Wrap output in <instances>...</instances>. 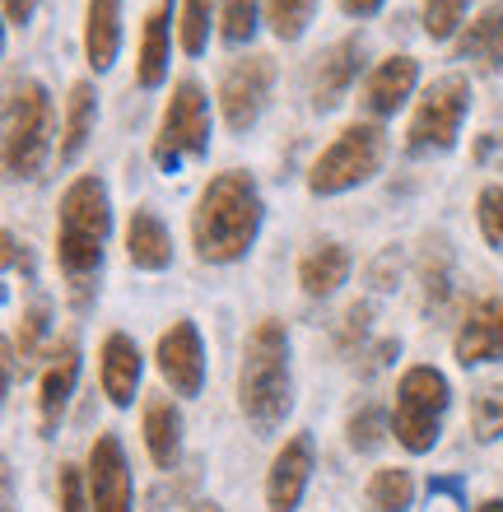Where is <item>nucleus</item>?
<instances>
[{
	"label": "nucleus",
	"mask_w": 503,
	"mask_h": 512,
	"mask_svg": "<svg viewBox=\"0 0 503 512\" xmlns=\"http://www.w3.org/2000/svg\"><path fill=\"white\" fill-rule=\"evenodd\" d=\"M261 219H266V205L252 173L224 168L201 187V201L191 210V247L205 266H233L257 247Z\"/></svg>",
	"instance_id": "f257e3e1"
},
{
	"label": "nucleus",
	"mask_w": 503,
	"mask_h": 512,
	"mask_svg": "<svg viewBox=\"0 0 503 512\" xmlns=\"http://www.w3.org/2000/svg\"><path fill=\"white\" fill-rule=\"evenodd\" d=\"M112 233V201L103 177H75L56 205V266L70 284V303L89 308L94 284L103 275V247Z\"/></svg>",
	"instance_id": "f03ea898"
},
{
	"label": "nucleus",
	"mask_w": 503,
	"mask_h": 512,
	"mask_svg": "<svg viewBox=\"0 0 503 512\" xmlns=\"http://www.w3.org/2000/svg\"><path fill=\"white\" fill-rule=\"evenodd\" d=\"M238 410L257 438H271L294 410V378H289V331L275 317H261L247 331L243 364H238Z\"/></svg>",
	"instance_id": "7ed1b4c3"
},
{
	"label": "nucleus",
	"mask_w": 503,
	"mask_h": 512,
	"mask_svg": "<svg viewBox=\"0 0 503 512\" xmlns=\"http://www.w3.org/2000/svg\"><path fill=\"white\" fill-rule=\"evenodd\" d=\"M56 108L42 80H14L5 94V173L10 182L42 177V163L52 159Z\"/></svg>",
	"instance_id": "20e7f679"
},
{
	"label": "nucleus",
	"mask_w": 503,
	"mask_h": 512,
	"mask_svg": "<svg viewBox=\"0 0 503 512\" xmlns=\"http://www.w3.org/2000/svg\"><path fill=\"white\" fill-rule=\"evenodd\" d=\"M210 131H215V122H210V98H205L201 80H177L150 145L154 168L164 177H173L187 163L205 159L210 154Z\"/></svg>",
	"instance_id": "39448f33"
},
{
	"label": "nucleus",
	"mask_w": 503,
	"mask_h": 512,
	"mask_svg": "<svg viewBox=\"0 0 503 512\" xmlns=\"http://www.w3.org/2000/svg\"><path fill=\"white\" fill-rule=\"evenodd\" d=\"M452 405V387L448 378L429 364H415L401 373L396 382V405H392V433L396 443L406 447L410 457L434 452L438 433H443V415Z\"/></svg>",
	"instance_id": "423d86ee"
},
{
	"label": "nucleus",
	"mask_w": 503,
	"mask_h": 512,
	"mask_svg": "<svg viewBox=\"0 0 503 512\" xmlns=\"http://www.w3.org/2000/svg\"><path fill=\"white\" fill-rule=\"evenodd\" d=\"M382 154H387V135L378 122H354L331 140L308 168V191L313 196H345V191L364 187L368 177H378Z\"/></svg>",
	"instance_id": "0eeeda50"
},
{
	"label": "nucleus",
	"mask_w": 503,
	"mask_h": 512,
	"mask_svg": "<svg viewBox=\"0 0 503 512\" xmlns=\"http://www.w3.org/2000/svg\"><path fill=\"white\" fill-rule=\"evenodd\" d=\"M471 112V80L466 75H443L420 94L415 112L406 126V149L410 154H448L457 149V135Z\"/></svg>",
	"instance_id": "6e6552de"
},
{
	"label": "nucleus",
	"mask_w": 503,
	"mask_h": 512,
	"mask_svg": "<svg viewBox=\"0 0 503 512\" xmlns=\"http://www.w3.org/2000/svg\"><path fill=\"white\" fill-rule=\"evenodd\" d=\"M271 89H275V56L266 52L238 56L219 75V117L229 126V135H247L261 122V112L271 103Z\"/></svg>",
	"instance_id": "1a4fd4ad"
},
{
	"label": "nucleus",
	"mask_w": 503,
	"mask_h": 512,
	"mask_svg": "<svg viewBox=\"0 0 503 512\" xmlns=\"http://www.w3.org/2000/svg\"><path fill=\"white\" fill-rule=\"evenodd\" d=\"M359 70H364V38L359 33L331 42L327 52H317L313 75H308V103H313V112H336L350 98Z\"/></svg>",
	"instance_id": "9d476101"
},
{
	"label": "nucleus",
	"mask_w": 503,
	"mask_h": 512,
	"mask_svg": "<svg viewBox=\"0 0 503 512\" xmlns=\"http://www.w3.org/2000/svg\"><path fill=\"white\" fill-rule=\"evenodd\" d=\"M154 359H159V373H164V382L173 387V396H201V387H205V345H201V331H196L191 317H177L164 336H159Z\"/></svg>",
	"instance_id": "9b49d317"
},
{
	"label": "nucleus",
	"mask_w": 503,
	"mask_h": 512,
	"mask_svg": "<svg viewBox=\"0 0 503 512\" xmlns=\"http://www.w3.org/2000/svg\"><path fill=\"white\" fill-rule=\"evenodd\" d=\"M415 84H420V61L406 52L382 56L378 66L368 70V80L359 84V108L373 117V122H387L415 98Z\"/></svg>",
	"instance_id": "f8f14e48"
},
{
	"label": "nucleus",
	"mask_w": 503,
	"mask_h": 512,
	"mask_svg": "<svg viewBox=\"0 0 503 512\" xmlns=\"http://www.w3.org/2000/svg\"><path fill=\"white\" fill-rule=\"evenodd\" d=\"M89 499H94V512H131V466H126L122 438L117 433H98L94 447H89Z\"/></svg>",
	"instance_id": "ddd939ff"
},
{
	"label": "nucleus",
	"mask_w": 503,
	"mask_h": 512,
	"mask_svg": "<svg viewBox=\"0 0 503 512\" xmlns=\"http://www.w3.org/2000/svg\"><path fill=\"white\" fill-rule=\"evenodd\" d=\"M452 354H457L462 368L499 364L503 359V298L499 294L471 303V312L462 317L457 336H452Z\"/></svg>",
	"instance_id": "4468645a"
},
{
	"label": "nucleus",
	"mask_w": 503,
	"mask_h": 512,
	"mask_svg": "<svg viewBox=\"0 0 503 512\" xmlns=\"http://www.w3.org/2000/svg\"><path fill=\"white\" fill-rule=\"evenodd\" d=\"M308 480H313V438L294 433L275 452L271 475H266V512H299Z\"/></svg>",
	"instance_id": "2eb2a0df"
},
{
	"label": "nucleus",
	"mask_w": 503,
	"mask_h": 512,
	"mask_svg": "<svg viewBox=\"0 0 503 512\" xmlns=\"http://www.w3.org/2000/svg\"><path fill=\"white\" fill-rule=\"evenodd\" d=\"M168 61H173V0H159V5L145 14V28H140V52H136L140 89H164Z\"/></svg>",
	"instance_id": "dca6fc26"
},
{
	"label": "nucleus",
	"mask_w": 503,
	"mask_h": 512,
	"mask_svg": "<svg viewBox=\"0 0 503 512\" xmlns=\"http://www.w3.org/2000/svg\"><path fill=\"white\" fill-rule=\"evenodd\" d=\"M140 378H145V354L126 331H112L103 340V396H108L117 410L136 405Z\"/></svg>",
	"instance_id": "f3484780"
},
{
	"label": "nucleus",
	"mask_w": 503,
	"mask_h": 512,
	"mask_svg": "<svg viewBox=\"0 0 503 512\" xmlns=\"http://www.w3.org/2000/svg\"><path fill=\"white\" fill-rule=\"evenodd\" d=\"M75 382H80V345L66 340L52 354V364L42 368V382H38V415H42V433L47 438H52L61 415H66L70 396H75Z\"/></svg>",
	"instance_id": "a211bd4d"
},
{
	"label": "nucleus",
	"mask_w": 503,
	"mask_h": 512,
	"mask_svg": "<svg viewBox=\"0 0 503 512\" xmlns=\"http://www.w3.org/2000/svg\"><path fill=\"white\" fill-rule=\"evenodd\" d=\"M122 52V0H89L84 5V61L94 75H108Z\"/></svg>",
	"instance_id": "6ab92c4d"
},
{
	"label": "nucleus",
	"mask_w": 503,
	"mask_h": 512,
	"mask_svg": "<svg viewBox=\"0 0 503 512\" xmlns=\"http://www.w3.org/2000/svg\"><path fill=\"white\" fill-rule=\"evenodd\" d=\"M126 256H131L136 270H154V275L173 266V233L145 205L131 210V219H126Z\"/></svg>",
	"instance_id": "aec40b11"
},
{
	"label": "nucleus",
	"mask_w": 503,
	"mask_h": 512,
	"mask_svg": "<svg viewBox=\"0 0 503 512\" xmlns=\"http://www.w3.org/2000/svg\"><path fill=\"white\" fill-rule=\"evenodd\" d=\"M94 122H98V94L89 80H75L66 94V112H61V145H56V163L70 168V163L84 154L89 135H94Z\"/></svg>",
	"instance_id": "412c9836"
},
{
	"label": "nucleus",
	"mask_w": 503,
	"mask_h": 512,
	"mask_svg": "<svg viewBox=\"0 0 503 512\" xmlns=\"http://www.w3.org/2000/svg\"><path fill=\"white\" fill-rule=\"evenodd\" d=\"M457 61H466L476 75H503V10H480L476 24H466Z\"/></svg>",
	"instance_id": "4be33fe9"
},
{
	"label": "nucleus",
	"mask_w": 503,
	"mask_h": 512,
	"mask_svg": "<svg viewBox=\"0 0 503 512\" xmlns=\"http://www.w3.org/2000/svg\"><path fill=\"white\" fill-rule=\"evenodd\" d=\"M145 447L159 471H173L182 457V410L168 396H150L145 401Z\"/></svg>",
	"instance_id": "5701e85b"
},
{
	"label": "nucleus",
	"mask_w": 503,
	"mask_h": 512,
	"mask_svg": "<svg viewBox=\"0 0 503 512\" xmlns=\"http://www.w3.org/2000/svg\"><path fill=\"white\" fill-rule=\"evenodd\" d=\"M345 280H350V252H345V243H317L299 261V284L308 298H331Z\"/></svg>",
	"instance_id": "b1692460"
},
{
	"label": "nucleus",
	"mask_w": 503,
	"mask_h": 512,
	"mask_svg": "<svg viewBox=\"0 0 503 512\" xmlns=\"http://www.w3.org/2000/svg\"><path fill=\"white\" fill-rule=\"evenodd\" d=\"M410 503H415V475L401 466L373 471L364 489V512H410Z\"/></svg>",
	"instance_id": "393cba45"
},
{
	"label": "nucleus",
	"mask_w": 503,
	"mask_h": 512,
	"mask_svg": "<svg viewBox=\"0 0 503 512\" xmlns=\"http://www.w3.org/2000/svg\"><path fill=\"white\" fill-rule=\"evenodd\" d=\"M219 0H182L177 5V42L187 56H201L210 47V24H215Z\"/></svg>",
	"instance_id": "a878e982"
},
{
	"label": "nucleus",
	"mask_w": 503,
	"mask_h": 512,
	"mask_svg": "<svg viewBox=\"0 0 503 512\" xmlns=\"http://www.w3.org/2000/svg\"><path fill=\"white\" fill-rule=\"evenodd\" d=\"M261 19H266L261 0H219V38L229 47H247L257 38Z\"/></svg>",
	"instance_id": "bb28decb"
},
{
	"label": "nucleus",
	"mask_w": 503,
	"mask_h": 512,
	"mask_svg": "<svg viewBox=\"0 0 503 512\" xmlns=\"http://www.w3.org/2000/svg\"><path fill=\"white\" fill-rule=\"evenodd\" d=\"M261 10H266V24L280 42H299L308 33L317 14V0H261Z\"/></svg>",
	"instance_id": "cd10ccee"
},
{
	"label": "nucleus",
	"mask_w": 503,
	"mask_h": 512,
	"mask_svg": "<svg viewBox=\"0 0 503 512\" xmlns=\"http://www.w3.org/2000/svg\"><path fill=\"white\" fill-rule=\"evenodd\" d=\"M466 14H471V0H424V38L429 42H452L462 33Z\"/></svg>",
	"instance_id": "c85d7f7f"
},
{
	"label": "nucleus",
	"mask_w": 503,
	"mask_h": 512,
	"mask_svg": "<svg viewBox=\"0 0 503 512\" xmlns=\"http://www.w3.org/2000/svg\"><path fill=\"white\" fill-rule=\"evenodd\" d=\"M471 429H476L480 443L503 438V382H485L471 396Z\"/></svg>",
	"instance_id": "c756f323"
},
{
	"label": "nucleus",
	"mask_w": 503,
	"mask_h": 512,
	"mask_svg": "<svg viewBox=\"0 0 503 512\" xmlns=\"http://www.w3.org/2000/svg\"><path fill=\"white\" fill-rule=\"evenodd\" d=\"M387 433H392V419L382 415L378 405H359L350 415V447L354 452H378L387 443Z\"/></svg>",
	"instance_id": "7c9ffc66"
},
{
	"label": "nucleus",
	"mask_w": 503,
	"mask_h": 512,
	"mask_svg": "<svg viewBox=\"0 0 503 512\" xmlns=\"http://www.w3.org/2000/svg\"><path fill=\"white\" fill-rule=\"evenodd\" d=\"M47 326H52V303H33V308H24V317H19V340H14V354L19 359H38L42 350V336H47Z\"/></svg>",
	"instance_id": "2f4dec72"
},
{
	"label": "nucleus",
	"mask_w": 503,
	"mask_h": 512,
	"mask_svg": "<svg viewBox=\"0 0 503 512\" xmlns=\"http://www.w3.org/2000/svg\"><path fill=\"white\" fill-rule=\"evenodd\" d=\"M476 219H480V233L494 252H503V182H490V187L476 196Z\"/></svg>",
	"instance_id": "473e14b6"
},
{
	"label": "nucleus",
	"mask_w": 503,
	"mask_h": 512,
	"mask_svg": "<svg viewBox=\"0 0 503 512\" xmlns=\"http://www.w3.org/2000/svg\"><path fill=\"white\" fill-rule=\"evenodd\" d=\"M420 280H424V308L438 312L448 303L452 294V275H448V247H443V261L434 266V252H424V266H420Z\"/></svg>",
	"instance_id": "72a5a7b5"
},
{
	"label": "nucleus",
	"mask_w": 503,
	"mask_h": 512,
	"mask_svg": "<svg viewBox=\"0 0 503 512\" xmlns=\"http://www.w3.org/2000/svg\"><path fill=\"white\" fill-rule=\"evenodd\" d=\"M56 499H61V512H94V499H89V489H84L80 466H61Z\"/></svg>",
	"instance_id": "f704fd0d"
},
{
	"label": "nucleus",
	"mask_w": 503,
	"mask_h": 512,
	"mask_svg": "<svg viewBox=\"0 0 503 512\" xmlns=\"http://www.w3.org/2000/svg\"><path fill=\"white\" fill-rule=\"evenodd\" d=\"M42 0H5V24L10 28H24L33 14H38Z\"/></svg>",
	"instance_id": "c9c22d12"
},
{
	"label": "nucleus",
	"mask_w": 503,
	"mask_h": 512,
	"mask_svg": "<svg viewBox=\"0 0 503 512\" xmlns=\"http://www.w3.org/2000/svg\"><path fill=\"white\" fill-rule=\"evenodd\" d=\"M429 494H448V499L466 503V485L457 475H434V480H429Z\"/></svg>",
	"instance_id": "e433bc0d"
},
{
	"label": "nucleus",
	"mask_w": 503,
	"mask_h": 512,
	"mask_svg": "<svg viewBox=\"0 0 503 512\" xmlns=\"http://www.w3.org/2000/svg\"><path fill=\"white\" fill-rule=\"evenodd\" d=\"M392 354H401V340H382V345H378V350H373V354H368V373H378V368H387V364H392Z\"/></svg>",
	"instance_id": "4c0bfd02"
},
{
	"label": "nucleus",
	"mask_w": 503,
	"mask_h": 512,
	"mask_svg": "<svg viewBox=\"0 0 503 512\" xmlns=\"http://www.w3.org/2000/svg\"><path fill=\"white\" fill-rule=\"evenodd\" d=\"M382 5H387V0H340V10L350 14V19H373Z\"/></svg>",
	"instance_id": "58836bf2"
},
{
	"label": "nucleus",
	"mask_w": 503,
	"mask_h": 512,
	"mask_svg": "<svg viewBox=\"0 0 503 512\" xmlns=\"http://www.w3.org/2000/svg\"><path fill=\"white\" fill-rule=\"evenodd\" d=\"M476 512H503V499H485Z\"/></svg>",
	"instance_id": "ea45409f"
},
{
	"label": "nucleus",
	"mask_w": 503,
	"mask_h": 512,
	"mask_svg": "<svg viewBox=\"0 0 503 512\" xmlns=\"http://www.w3.org/2000/svg\"><path fill=\"white\" fill-rule=\"evenodd\" d=\"M196 512H219V508H215V503H201V508H196Z\"/></svg>",
	"instance_id": "a19ab883"
}]
</instances>
